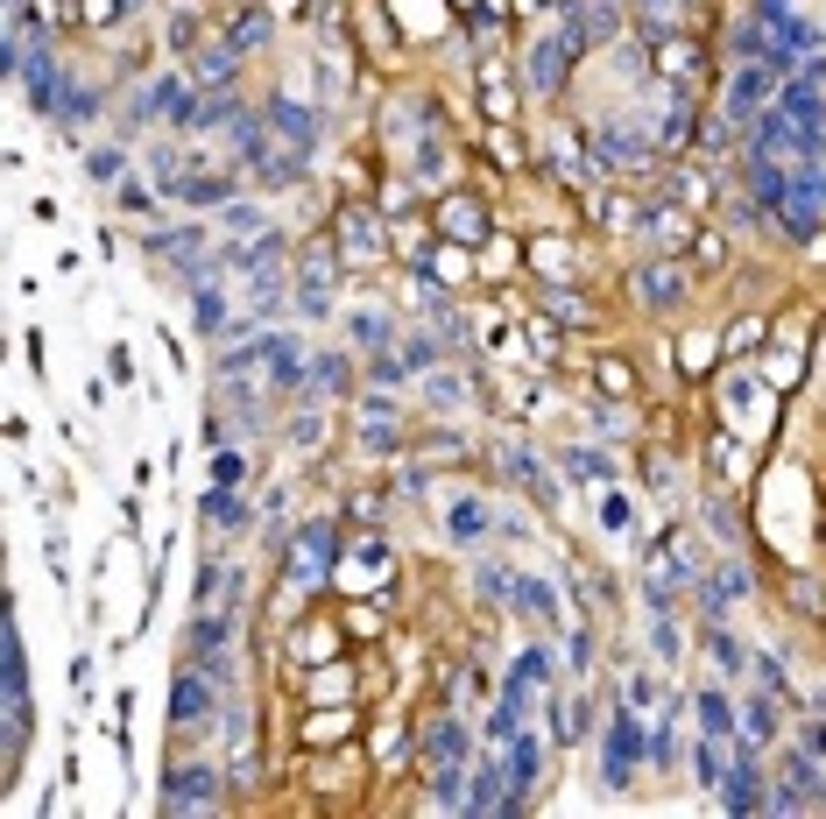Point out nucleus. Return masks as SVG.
<instances>
[{
  "mask_svg": "<svg viewBox=\"0 0 826 819\" xmlns=\"http://www.w3.org/2000/svg\"><path fill=\"white\" fill-rule=\"evenodd\" d=\"M643 756H650V728L629 707H614V720L601 728V777H608V791H629V777H636Z\"/></svg>",
  "mask_w": 826,
  "mask_h": 819,
  "instance_id": "nucleus-1",
  "label": "nucleus"
},
{
  "mask_svg": "<svg viewBox=\"0 0 826 819\" xmlns=\"http://www.w3.org/2000/svg\"><path fill=\"white\" fill-rule=\"evenodd\" d=\"M580 43H587V35H580V22L565 14V22L530 50V92H544V100H551V92L572 79V57H580Z\"/></svg>",
  "mask_w": 826,
  "mask_h": 819,
  "instance_id": "nucleus-2",
  "label": "nucleus"
},
{
  "mask_svg": "<svg viewBox=\"0 0 826 819\" xmlns=\"http://www.w3.org/2000/svg\"><path fill=\"white\" fill-rule=\"evenodd\" d=\"M220 770L213 764H177L163 770V812H213L220 806Z\"/></svg>",
  "mask_w": 826,
  "mask_h": 819,
  "instance_id": "nucleus-3",
  "label": "nucleus"
},
{
  "mask_svg": "<svg viewBox=\"0 0 826 819\" xmlns=\"http://www.w3.org/2000/svg\"><path fill=\"white\" fill-rule=\"evenodd\" d=\"M333 269H339V247H333V234H318L312 247H304V262H297V304L312 318L333 311Z\"/></svg>",
  "mask_w": 826,
  "mask_h": 819,
  "instance_id": "nucleus-4",
  "label": "nucleus"
},
{
  "mask_svg": "<svg viewBox=\"0 0 826 819\" xmlns=\"http://www.w3.org/2000/svg\"><path fill=\"white\" fill-rule=\"evenodd\" d=\"M721 806L727 812H771V798H763V777H756V749L748 741H735V756H727V770H721Z\"/></svg>",
  "mask_w": 826,
  "mask_h": 819,
  "instance_id": "nucleus-5",
  "label": "nucleus"
},
{
  "mask_svg": "<svg viewBox=\"0 0 826 819\" xmlns=\"http://www.w3.org/2000/svg\"><path fill=\"white\" fill-rule=\"evenodd\" d=\"M333 523H304V538L290 544V586H325V573H333Z\"/></svg>",
  "mask_w": 826,
  "mask_h": 819,
  "instance_id": "nucleus-6",
  "label": "nucleus"
},
{
  "mask_svg": "<svg viewBox=\"0 0 826 819\" xmlns=\"http://www.w3.org/2000/svg\"><path fill=\"white\" fill-rule=\"evenodd\" d=\"M636 163H650V142L629 121H601V127H593V170H636Z\"/></svg>",
  "mask_w": 826,
  "mask_h": 819,
  "instance_id": "nucleus-7",
  "label": "nucleus"
},
{
  "mask_svg": "<svg viewBox=\"0 0 826 819\" xmlns=\"http://www.w3.org/2000/svg\"><path fill=\"white\" fill-rule=\"evenodd\" d=\"M262 375H268V389H276V396L304 389V347H297L290 332H262Z\"/></svg>",
  "mask_w": 826,
  "mask_h": 819,
  "instance_id": "nucleus-8",
  "label": "nucleus"
},
{
  "mask_svg": "<svg viewBox=\"0 0 826 819\" xmlns=\"http://www.w3.org/2000/svg\"><path fill=\"white\" fill-rule=\"evenodd\" d=\"M268 135H283L290 149H304V156H312L318 149V106H304V100H268Z\"/></svg>",
  "mask_w": 826,
  "mask_h": 819,
  "instance_id": "nucleus-9",
  "label": "nucleus"
},
{
  "mask_svg": "<svg viewBox=\"0 0 826 819\" xmlns=\"http://www.w3.org/2000/svg\"><path fill=\"white\" fill-rule=\"evenodd\" d=\"M234 71H241V50L234 43H226V35H213V43H198V50H191V85H205V92H226V85H234Z\"/></svg>",
  "mask_w": 826,
  "mask_h": 819,
  "instance_id": "nucleus-10",
  "label": "nucleus"
},
{
  "mask_svg": "<svg viewBox=\"0 0 826 819\" xmlns=\"http://www.w3.org/2000/svg\"><path fill=\"white\" fill-rule=\"evenodd\" d=\"M777 113L792 127H805V135H826V92L819 85H798V79H784V92H777Z\"/></svg>",
  "mask_w": 826,
  "mask_h": 819,
  "instance_id": "nucleus-11",
  "label": "nucleus"
},
{
  "mask_svg": "<svg viewBox=\"0 0 826 819\" xmlns=\"http://www.w3.org/2000/svg\"><path fill=\"white\" fill-rule=\"evenodd\" d=\"M339 247H347L354 262H381V255H389V234L375 226V213L347 205V213H339Z\"/></svg>",
  "mask_w": 826,
  "mask_h": 819,
  "instance_id": "nucleus-12",
  "label": "nucleus"
},
{
  "mask_svg": "<svg viewBox=\"0 0 826 819\" xmlns=\"http://www.w3.org/2000/svg\"><path fill=\"white\" fill-rule=\"evenodd\" d=\"M467 756H473V735L459 728V714H438L425 728V764L438 770V764H467Z\"/></svg>",
  "mask_w": 826,
  "mask_h": 819,
  "instance_id": "nucleus-13",
  "label": "nucleus"
},
{
  "mask_svg": "<svg viewBox=\"0 0 826 819\" xmlns=\"http://www.w3.org/2000/svg\"><path fill=\"white\" fill-rule=\"evenodd\" d=\"M636 297L650 304V311L679 304V297H685V269H679V262H643V276H636Z\"/></svg>",
  "mask_w": 826,
  "mask_h": 819,
  "instance_id": "nucleus-14",
  "label": "nucleus"
},
{
  "mask_svg": "<svg viewBox=\"0 0 826 819\" xmlns=\"http://www.w3.org/2000/svg\"><path fill=\"white\" fill-rule=\"evenodd\" d=\"M213 699H220V685H213V678H205V672H184V678H177V693H170V714H177L184 728H191V720L213 714Z\"/></svg>",
  "mask_w": 826,
  "mask_h": 819,
  "instance_id": "nucleus-15",
  "label": "nucleus"
},
{
  "mask_svg": "<svg viewBox=\"0 0 826 819\" xmlns=\"http://www.w3.org/2000/svg\"><path fill=\"white\" fill-rule=\"evenodd\" d=\"M748 192H756L763 213H777V205L798 192V170H777V163H756V156H748Z\"/></svg>",
  "mask_w": 826,
  "mask_h": 819,
  "instance_id": "nucleus-16",
  "label": "nucleus"
},
{
  "mask_svg": "<svg viewBox=\"0 0 826 819\" xmlns=\"http://www.w3.org/2000/svg\"><path fill=\"white\" fill-rule=\"evenodd\" d=\"M565 14L580 22L587 43H608V35L622 29V0H565Z\"/></svg>",
  "mask_w": 826,
  "mask_h": 819,
  "instance_id": "nucleus-17",
  "label": "nucleus"
},
{
  "mask_svg": "<svg viewBox=\"0 0 826 819\" xmlns=\"http://www.w3.org/2000/svg\"><path fill=\"white\" fill-rule=\"evenodd\" d=\"M516 806V785H509V764H488L473 777V791H467V812H509Z\"/></svg>",
  "mask_w": 826,
  "mask_h": 819,
  "instance_id": "nucleus-18",
  "label": "nucleus"
},
{
  "mask_svg": "<svg viewBox=\"0 0 826 819\" xmlns=\"http://www.w3.org/2000/svg\"><path fill=\"white\" fill-rule=\"evenodd\" d=\"M149 106H156V121H170V127H191V113H198V100H191L184 79H156V85H149Z\"/></svg>",
  "mask_w": 826,
  "mask_h": 819,
  "instance_id": "nucleus-19",
  "label": "nucleus"
},
{
  "mask_svg": "<svg viewBox=\"0 0 826 819\" xmlns=\"http://www.w3.org/2000/svg\"><path fill=\"white\" fill-rule=\"evenodd\" d=\"M679 756H685V741H679V699H671V707L657 714V728H650V764H679Z\"/></svg>",
  "mask_w": 826,
  "mask_h": 819,
  "instance_id": "nucleus-20",
  "label": "nucleus"
},
{
  "mask_svg": "<svg viewBox=\"0 0 826 819\" xmlns=\"http://www.w3.org/2000/svg\"><path fill=\"white\" fill-rule=\"evenodd\" d=\"M220 234H226V240H262V234H268L262 205H241V198H234V205H220Z\"/></svg>",
  "mask_w": 826,
  "mask_h": 819,
  "instance_id": "nucleus-21",
  "label": "nucleus"
},
{
  "mask_svg": "<svg viewBox=\"0 0 826 819\" xmlns=\"http://www.w3.org/2000/svg\"><path fill=\"white\" fill-rule=\"evenodd\" d=\"M488 502H473V494H467V502H452V516H446V538H459V544H473V538H488Z\"/></svg>",
  "mask_w": 826,
  "mask_h": 819,
  "instance_id": "nucleus-22",
  "label": "nucleus"
},
{
  "mask_svg": "<svg viewBox=\"0 0 826 819\" xmlns=\"http://www.w3.org/2000/svg\"><path fill=\"white\" fill-rule=\"evenodd\" d=\"M191 297H198V332H226V290H220V276H205V283H191Z\"/></svg>",
  "mask_w": 826,
  "mask_h": 819,
  "instance_id": "nucleus-23",
  "label": "nucleus"
},
{
  "mask_svg": "<svg viewBox=\"0 0 826 819\" xmlns=\"http://www.w3.org/2000/svg\"><path fill=\"white\" fill-rule=\"evenodd\" d=\"M431 806L438 812H467V777H459V764H438L431 770Z\"/></svg>",
  "mask_w": 826,
  "mask_h": 819,
  "instance_id": "nucleus-24",
  "label": "nucleus"
},
{
  "mask_svg": "<svg viewBox=\"0 0 826 819\" xmlns=\"http://www.w3.org/2000/svg\"><path fill=\"white\" fill-rule=\"evenodd\" d=\"M502 764H509V785L530 791V785H537V735H516L509 749H502Z\"/></svg>",
  "mask_w": 826,
  "mask_h": 819,
  "instance_id": "nucleus-25",
  "label": "nucleus"
},
{
  "mask_svg": "<svg viewBox=\"0 0 826 819\" xmlns=\"http://www.w3.org/2000/svg\"><path fill=\"white\" fill-rule=\"evenodd\" d=\"M438 219H446V226H452V240H467V247H473L480 234H488V213H480L473 198H452V205H446V213H438Z\"/></svg>",
  "mask_w": 826,
  "mask_h": 819,
  "instance_id": "nucleus-26",
  "label": "nucleus"
},
{
  "mask_svg": "<svg viewBox=\"0 0 826 819\" xmlns=\"http://www.w3.org/2000/svg\"><path fill=\"white\" fill-rule=\"evenodd\" d=\"M742 728H748V735H735V741H748V749H763V741L777 735V707H771V693H763V699H748V707H742Z\"/></svg>",
  "mask_w": 826,
  "mask_h": 819,
  "instance_id": "nucleus-27",
  "label": "nucleus"
},
{
  "mask_svg": "<svg viewBox=\"0 0 826 819\" xmlns=\"http://www.w3.org/2000/svg\"><path fill=\"white\" fill-rule=\"evenodd\" d=\"M268 35H276V22H268V14H255V8H247V14H234V22H226V43H234V50H262Z\"/></svg>",
  "mask_w": 826,
  "mask_h": 819,
  "instance_id": "nucleus-28",
  "label": "nucleus"
},
{
  "mask_svg": "<svg viewBox=\"0 0 826 819\" xmlns=\"http://www.w3.org/2000/svg\"><path fill=\"white\" fill-rule=\"evenodd\" d=\"M205 523H213V530H241L247 523V502H241L234 488H213V494H205Z\"/></svg>",
  "mask_w": 826,
  "mask_h": 819,
  "instance_id": "nucleus-29",
  "label": "nucleus"
},
{
  "mask_svg": "<svg viewBox=\"0 0 826 819\" xmlns=\"http://www.w3.org/2000/svg\"><path fill=\"white\" fill-rule=\"evenodd\" d=\"M494 460H502V473H509V481H523V488H537V494H551V481H544V473H537V460H530L523 446H502V452H494Z\"/></svg>",
  "mask_w": 826,
  "mask_h": 819,
  "instance_id": "nucleus-30",
  "label": "nucleus"
},
{
  "mask_svg": "<svg viewBox=\"0 0 826 819\" xmlns=\"http://www.w3.org/2000/svg\"><path fill=\"white\" fill-rule=\"evenodd\" d=\"M700 735H714V741L735 735V707H727L721 693H700Z\"/></svg>",
  "mask_w": 826,
  "mask_h": 819,
  "instance_id": "nucleus-31",
  "label": "nucleus"
},
{
  "mask_svg": "<svg viewBox=\"0 0 826 819\" xmlns=\"http://www.w3.org/2000/svg\"><path fill=\"white\" fill-rule=\"evenodd\" d=\"M425 403H431V410L467 403V382H459V375H446V368H425Z\"/></svg>",
  "mask_w": 826,
  "mask_h": 819,
  "instance_id": "nucleus-32",
  "label": "nucleus"
},
{
  "mask_svg": "<svg viewBox=\"0 0 826 819\" xmlns=\"http://www.w3.org/2000/svg\"><path fill=\"white\" fill-rule=\"evenodd\" d=\"M509 607H523V615H559V594H551L544 580H516V601Z\"/></svg>",
  "mask_w": 826,
  "mask_h": 819,
  "instance_id": "nucleus-33",
  "label": "nucleus"
},
{
  "mask_svg": "<svg viewBox=\"0 0 826 819\" xmlns=\"http://www.w3.org/2000/svg\"><path fill=\"white\" fill-rule=\"evenodd\" d=\"M85 177H92V184H121V177H128V156H121L113 142L92 149V156H85Z\"/></svg>",
  "mask_w": 826,
  "mask_h": 819,
  "instance_id": "nucleus-34",
  "label": "nucleus"
},
{
  "mask_svg": "<svg viewBox=\"0 0 826 819\" xmlns=\"http://www.w3.org/2000/svg\"><path fill=\"white\" fill-rule=\"evenodd\" d=\"M559 467L572 473V481H608V460L593 446H572V452H559Z\"/></svg>",
  "mask_w": 826,
  "mask_h": 819,
  "instance_id": "nucleus-35",
  "label": "nucleus"
},
{
  "mask_svg": "<svg viewBox=\"0 0 826 819\" xmlns=\"http://www.w3.org/2000/svg\"><path fill=\"white\" fill-rule=\"evenodd\" d=\"M706 657H714V664H721V672H727V678H735V672H742V664H748V657H742V643H735V636H727V628H706Z\"/></svg>",
  "mask_w": 826,
  "mask_h": 819,
  "instance_id": "nucleus-36",
  "label": "nucleus"
},
{
  "mask_svg": "<svg viewBox=\"0 0 826 819\" xmlns=\"http://www.w3.org/2000/svg\"><path fill=\"white\" fill-rule=\"evenodd\" d=\"M354 347L381 354V347H389V318H381V311H354Z\"/></svg>",
  "mask_w": 826,
  "mask_h": 819,
  "instance_id": "nucleus-37",
  "label": "nucleus"
},
{
  "mask_svg": "<svg viewBox=\"0 0 826 819\" xmlns=\"http://www.w3.org/2000/svg\"><path fill=\"white\" fill-rule=\"evenodd\" d=\"M601 530H636V502H629L622 488L601 494Z\"/></svg>",
  "mask_w": 826,
  "mask_h": 819,
  "instance_id": "nucleus-38",
  "label": "nucleus"
},
{
  "mask_svg": "<svg viewBox=\"0 0 826 819\" xmlns=\"http://www.w3.org/2000/svg\"><path fill=\"white\" fill-rule=\"evenodd\" d=\"M92 113H100V92H92V85H71L64 121H57V127H92Z\"/></svg>",
  "mask_w": 826,
  "mask_h": 819,
  "instance_id": "nucleus-39",
  "label": "nucleus"
},
{
  "mask_svg": "<svg viewBox=\"0 0 826 819\" xmlns=\"http://www.w3.org/2000/svg\"><path fill=\"white\" fill-rule=\"evenodd\" d=\"M643 226H650V240H657V247H679L685 240V213H679V205H671V213H650Z\"/></svg>",
  "mask_w": 826,
  "mask_h": 819,
  "instance_id": "nucleus-40",
  "label": "nucleus"
},
{
  "mask_svg": "<svg viewBox=\"0 0 826 819\" xmlns=\"http://www.w3.org/2000/svg\"><path fill=\"white\" fill-rule=\"evenodd\" d=\"M170 43H177V50H198V14H191L184 0L170 8Z\"/></svg>",
  "mask_w": 826,
  "mask_h": 819,
  "instance_id": "nucleus-41",
  "label": "nucleus"
},
{
  "mask_svg": "<svg viewBox=\"0 0 826 819\" xmlns=\"http://www.w3.org/2000/svg\"><path fill=\"white\" fill-rule=\"evenodd\" d=\"M685 135H693V113H685V100H671V113L657 121V142H671V149H679Z\"/></svg>",
  "mask_w": 826,
  "mask_h": 819,
  "instance_id": "nucleus-42",
  "label": "nucleus"
},
{
  "mask_svg": "<svg viewBox=\"0 0 826 819\" xmlns=\"http://www.w3.org/2000/svg\"><path fill=\"white\" fill-rule=\"evenodd\" d=\"M784 594H792V607H805V615H813V622H826V594H819L813 580H792V586H784Z\"/></svg>",
  "mask_w": 826,
  "mask_h": 819,
  "instance_id": "nucleus-43",
  "label": "nucleus"
},
{
  "mask_svg": "<svg viewBox=\"0 0 826 819\" xmlns=\"http://www.w3.org/2000/svg\"><path fill=\"white\" fill-rule=\"evenodd\" d=\"M312 389H347V360H312Z\"/></svg>",
  "mask_w": 826,
  "mask_h": 819,
  "instance_id": "nucleus-44",
  "label": "nucleus"
},
{
  "mask_svg": "<svg viewBox=\"0 0 826 819\" xmlns=\"http://www.w3.org/2000/svg\"><path fill=\"white\" fill-rule=\"evenodd\" d=\"M650 643H657V657H679V622L657 607V622H650Z\"/></svg>",
  "mask_w": 826,
  "mask_h": 819,
  "instance_id": "nucleus-45",
  "label": "nucleus"
},
{
  "mask_svg": "<svg viewBox=\"0 0 826 819\" xmlns=\"http://www.w3.org/2000/svg\"><path fill=\"white\" fill-rule=\"evenodd\" d=\"M480 594H488V601H516V573H494V565H480Z\"/></svg>",
  "mask_w": 826,
  "mask_h": 819,
  "instance_id": "nucleus-46",
  "label": "nucleus"
},
{
  "mask_svg": "<svg viewBox=\"0 0 826 819\" xmlns=\"http://www.w3.org/2000/svg\"><path fill=\"white\" fill-rule=\"evenodd\" d=\"M438 354H446V339H410V347H402V368H431Z\"/></svg>",
  "mask_w": 826,
  "mask_h": 819,
  "instance_id": "nucleus-47",
  "label": "nucleus"
},
{
  "mask_svg": "<svg viewBox=\"0 0 826 819\" xmlns=\"http://www.w3.org/2000/svg\"><path fill=\"white\" fill-rule=\"evenodd\" d=\"M234 481H241V452L220 446V452H213V488H234Z\"/></svg>",
  "mask_w": 826,
  "mask_h": 819,
  "instance_id": "nucleus-48",
  "label": "nucleus"
},
{
  "mask_svg": "<svg viewBox=\"0 0 826 819\" xmlns=\"http://www.w3.org/2000/svg\"><path fill=\"white\" fill-rule=\"evenodd\" d=\"M748 14H756V22H792V14H798V0H756V8H748Z\"/></svg>",
  "mask_w": 826,
  "mask_h": 819,
  "instance_id": "nucleus-49",
  "label": "nucleus"
},
{
  "mask_svg": "<svg viewBox=\"0 0 826 819\" xmlns=\"http://www.w3.org/2000/svg\"><path fill=\"white\" fill-rule=\"evenodd\" d=\"M368 375H375V382H402V360L381 347V354H368Z\"/></svg>",
  "mask_w": 826,
  "mask_h": 819,
  "instance_id": "nucleus-50",
  "label": "nucleus"
},
{
  "mask_svg": "<svg viewBox=\"0 0 826 819\" xmlns=\"http://www.w3.org/2000/svg\"><path fill=\"white\" fill-rule=\"evenodd\" d=\"M134 0H85V22H121Z\"/></svg>",
  "mask_w": 826,
  "mask_h": 819,
  "instance_id": "nucleus-51",
  "label": "nucleus"
},
{
  "mask_svg": "<svg viewBox=\"0 0 826 819\" xmlns=\"http://www.w3.org/2000/svg\"><path fill=\"white\" fill-rule=\"evenodd\" d=\"M756 678H763V693H784V664L777 657H756Z\"/></svg>",
  "mask_w": 826,
  "mask_h": 819,
  "instance_id": "nucleus-52",
  "label": "nucleus"
},
{
  "mask_svg": "<svg viewBox=\"0 0 826 819\" xmlns=\"http://www.w3.org/2000/svg\"><path fill=\"white\" fill-rule=\"evenodd\" d=\"M792 79H798V85H826V57H819V50H813V57H805V64H798V71H792Z\"/></svg>",
  "mask_w": 826,
  "mask_h": 819,
  "instance_id": "nucleus-53",
  "label": "nucleus"
},
{
  "mask_svg": "<svg viewBox=\"0 0 826 819\" xmlns=\"http://www.w3.org/2000/svg\"><path fill=\"white\" fill-rule=\"evenodd\" d=\"M706 523H714V530H721V538H735V530H742V523H735V516H727V509H721V502H706Z\"/></svg>",
  "mask_w": 826,
  "mask_h": 819,
  "instance_id": "nucleus-54",
  "label": "nucleus"
},
{
  "mask_svg": "<svg viewBox=\"0 0 826 819\" xmlns=\"http://www.w3.org/2000/svg\"><path fill=\"white\" fill-rule=\"evenodd\" d=\"M805 749H813V756H826V720H813V728H805Z\"/></svg>",
  "mask_w": 826,
  "mask_h": 819,
  "instance_id": "nucleus-55",
  "label": "nucleus"
},
{
  "mask_svg": "<svg viewBox=\"0 0 826 819\" xmlns=\"http://www.w3.org/2000/svg\"><path fill=\"white\" fill-rule=\"evenodd\" d=\"M643 14H650V22H664V14H679V0H643Z\"/></svg>",
  "mask_w": 826,
  "mask_h": 819,
  "instance_id": "nucleus-56",
  "label": "nucleus"
},
{
  "mask_svg": "<svg viewBox=\"0 0 826 819\" xmlns=\"http://www.w3.org/2000/svg\"><path fill=\"white\" fill-rule=\"evenodd\" d=\"M819 806H826V770H819Z\"/></svg>",
  "mask_w": 826,
  "mask_h": 819,
  "instance_id": "nucleus-57",
  "label": "nucleus"
}]
</instances>
